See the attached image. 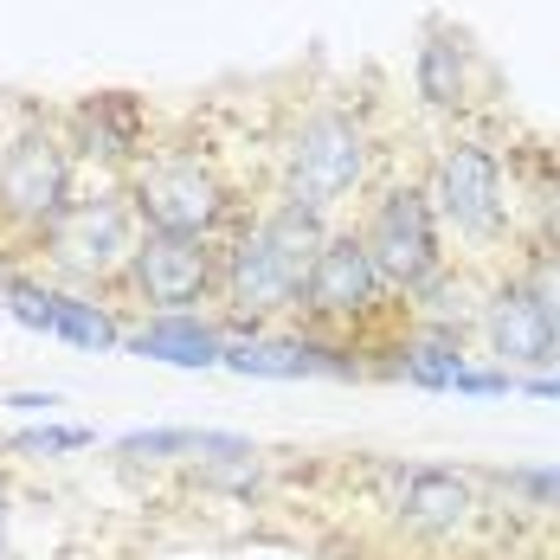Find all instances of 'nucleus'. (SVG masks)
Returning <instances> with one entry per match:
<instances>
[{
  "label": "nucleus",
  "mask_w": 560,
  "mask_h": 560,
  "mask_svg": "<svg viewBox=\"0 0 560 560\" xmlns=\"http://www.w3.org/2000/svg\"><path fill=\"white\" fill-rule=\"evenodd\" d=\"M0 406H13V412H52V406H65V393H7V399H0Z\"/></svg>",
  "instance_id": "23"
},
{
  "label": "nucleus",
  "mask_w": 560,
  "mask_h": 560,
  "mask_svg": "<svg viewBox=\"0 0 560 560\" xmlns=\"http://www.w3.org/2000/svg\"><path fill=\"white\" fill-rule=\"evenodd\" d=\"M225 323L213 316H142L122 354H142V361H168V368H225Z\"/></svg>",
  "instance_id": "15"
},
{
  "label": "nucleus",
  "mask_w": 560,
  "mask_h": 560,
  "mask_svg": "<svg viewBox=\"0 0 560 560\" xmlns=\"http://www.w3.org/2000/svg\"><path fill=\"white\" fill-rule=\"evenodd\" d=\"M432 213L445 225V245H464L470 258L497 252L509 232V168L503 149L483 136H445L425 168Z\"/></svg>",
  "instance_id": "5"
},
{
  "label": "nucleus",
  "mask_w": 560,
  "mask_h": 560,
  "mask_svg": "<svg viewBox=\"0 0 560 560\" xmlns=\"http://www.w3.org/2000/svg\"><path fill=\"white\" fill-rule=\"evenodd\" d=\"M477 483H497L528 509H560V464H515V470H483Z\"/></svg>",
  "instance_id": "19"
},
{
  "label": "nucleus",
  "mask_w": 560,
  "mask_h": 560,
  "mask_svg": "<svg viewBox=\"0 0 560 560\" xmlns=\"http://www.w3.org/2000/svg\"><path fill=\"white\" fill-rule=\"evenodd\" d=\"M13 451H26V457H71V451H91L97 445V432L91 425H20L13 439H7Z\"/></svg>",
  "instance_id": "20"
},
{
  "label": "nucleus",
  "mask_w": 560,
  "mask_h": 560,
  "mask_svg": "<svg viewBox=\"0 0 560 560\" xmlns=\"http://www.w3.org/2000/svg\"><path fill=\"white\" fill-rule=\"evenodd\" d=\"M58 129H65L78 168H97L110 180H129L155 155V122H149L136 91H91L58 116Z\"/></svg>",
  "instance_id": "10"
},
{
  "label": "nucleus",
  "mask_w": 560,
  "mask_h": 560,
  "mask_svg": "<svg viewBox=\"0 0 560 560\" xmlns=\"http://www.w3.org/2000/svg\"><path fill=\"white\" fill-rule=\"evenodd\" d=\"M464 368H470L464 341H445V336H406L399 341V361H387L393 381H406L419 393H451Z\"/></svg>",
  "instance_id": "17"
},
{
  "label": "nucleus",
  "mask_w": 560,
  "mask_h": 560,
  "mask_svg": "<svg viewBox=\"0 0 560 560\" xmlns=\"http://www.w3.org/2000/svg\"><path fill=\"white\" fill-rule=\"evenodd\" d=\"M515 387H522V381H515L509 368H464L451 393H457V399H509Z\"/></svg>",
  "instance_id": "22"
},
{
  "label": "nucleus",
  "mask_w": 560,
  "mask_h": 560,
  "mask_svg": "<svg viewBox=\"0 0 560 560\" xmlns=\"http://www.w3.org/2000/svg\"><path fill=\"white\" fill-rule=\"evenodd\" d=\"M393 303H406V296L381 278V265H374V252L361 245V232H354V225H336L329 245H323V258H316L310 278H303L296 316H303V329H316V336H354V329H374L381 316H393Z\"/></svg>",
  "instance_id": "8"
},
{
  "label": "nucleus",
  "mask_w": 560,
  "mask_h": 560,
  "mask_svg": "<svg viewBox=\"0 0 560 560\" xmlns=\"http://www.w3.org/2000/svg\"><path fill=\"white\" fill-rule=\"evenodd\" d=\"M412 97L425 116H457L477 97V46L451 26V20H425L419 52H412Z\"/></svg>",
  "instance_id": "14"
},
{
  "label": "nucleus",
  "mask_w": 560,
  "mask_h": 560,
  "mask_svg": "<svg viewBox=\"0 0 560 560\" xmlns=\"http://www.w3.org/2000/svg\"><path fill=\"white\" fill-rule=\"evenodd\" d=\"M329 232H336L329 213H310V207H290V200H271L258 220L232 225V238L220 245V323H225V336L245 341V336H265L283 316H296L303 278L323 258Z\"/></svg>",
  "instance_id": "1"
},
{
  "label": "nucleus",
  "mask_w": 560,
  "mask_h": 560,
  "mask_svg": "<svg viewBox=\"0 0 560 560\" xmlns=\"http://www.w3.org/2000/svg\"><path fill=\"white\" fill-rule=\"evenodd\" d=\"M393 483V515H399V528L406 535H419V541H451V535H464L470 522H477V477L470 470H451V464H399L387 470Z\"/></svg>",
  "instance_id": "11"
},
{
  "label": "nucleus",
  "mask_w": 560,
  "mask_h": 560,
  "mask_svg": "<svg viewBox=\"0 0 560 560\" xmlns=\"http://www.w3.org/2000/svg\"><path fill=\"white\" fill-rule=\"evenodd\" d=\"M136 245H142V220H136L122 180L78 187V200H71V207L33 238L46 278L65 283V290H97V296L122 283L129 258H136Z\"/></svg>",
  "instance_id": "3"
},
{
  "label": "nucleus",
  "mask_w": 560,
  "mask_h": 560,
  "mask_svg": "<svg viewBox=\"0 0 560 560\" xmlns=\"http://www.w3.org/2000/svg\"><path fill=\"white\" fill-rule=\"evenodd\" d=\"M483 341H490V354L503 361L515 381H535V374H548L560 361V329L541 316V303H535V290L522 278H503L490 283V296H483Z\"/></svg>",
  "instance_id": "12"
},
{
  "label": "nucleus",
  "mask_w": 560,
  "mask_h": 560,
  "mask_svg": "<svg viewBox=\"0 0 560 560\" xmlns=\"http://www.w3.org/2000/svg\"><path fill=\"white\" fill-rule=\"evenodd\" d=\"M78 200V155L58 122H13L0 136V232L39 238Z\"/></svg>",
  "instance_id": "6"
},
{
  "label": "nucleus",
  "mask_w": 560,
  "mask_h": 560,
  "mask_svg": "<svg viewBox=\"0 0 560 560\" xmlns=\"http://www.w3.org/2000/svg\"><path fill=\"white\" fill-rule=\"evenodd\" d=\"M374 155L381 149H374L368 110L348 97H316L278 142V200L310 207V213H336L348 194L368 187Z\"/></svg>",
  "instance_id": "2"
},
{
  "label": "nucleus",
  "mask_w": 560,
  "mask_h": 560,
  "mask_svg": "<svg viewBox=\"0 0 560 560\" xmlns=\"http://www.w3.org/2000/svg\"><path fill=\"white\" fill-rule=\"evenodd\" d=\"M225 368L245 381H361L368 368L354 361V348H341L336 336H245L225 348Z\"/></svg>",
  "instance_id": "13"
},
{
  "label": "nucleus",
  "mask_w": 560,
  "mask_h": 560,
  "mask_svg": "<svg viewBox=\"0 0 560 560\" xmlns=\"http://www.w3.org/2000/svg\"><path fill=\"white\" fill-rule=\"evenodd\" d=\"M361 245L374 252L381 278L399 290V296H419L425 283H439L451 271V252H445V225L432 213V194L425 180H387L368 213H361Z\"/></svg>",
  "instance_id": "7"
},
{
  "label": "nucleus",
  "mask_w": 560,
  "mask_h": 560,
  "mask_svg": "<svg viewBox=\"0 0 560 560\" xmlns=\"http://www.w3.org/2000/svg\"><path fill=\"white\" fill-rule=\"evenodd\" d=\"M7 535H13V490L0 483V548H7Z\"/></svg>",
  "instance_id": "25"
},
{
  "label": "nucleus",
  "mask_w": 560,
  "mask_h": 560,
  "mask_svg": "<svg viewBox=\"0 0 560 560\" xmlns=\"http://www.w3.org/2000/svg\"><path fill=\"white\" fill-rule=\"evenodd\" d=\"M522 283L535 290V303H541V316H548V323L560 329V252H541V258H535V265L522 271Z\"/></svg>",
  "instance_id": "21"
},
{
  "label": "nucleus",
  "mask_w": 560,
  "mask_h": 560,
  "mask_svg": "<svg viewBox=\"0 0 560 560\" xmlns=\"http://www.w3.org/2000/svg\"><path fill=\"white\" fill-rule=\"evenodd\" d=\"M0 560H20V555H13V548H0Z\"/></svg>",
  "instance_id": "26"
},
{
  "label": "nucleus",
  "mask_w": 560,
  "mask_h": 560,
  "mask_svg": "<svg viewBox=\"0 0 560 560\" xmlns=\"http://www.w3.org/2000/svg\"><path fill=\"white\" fill-rule=\"evenodd\" d=\"M142 232H180V238H220L238 225V194L220 162L194 142H155V155L122 180Z\"/></svg>",
  "instance_id": "4"
},
{
  "label": "nucleus",
  "mask_w": 560,
  "mask_h": 560,
  "mask_svg": "<svg viewBox=\"0 0 560 560\" xmlns=\"http://www.w3.org/2000/svg\"><path fill=\"white\" fill-rule=\"evenodd\" d=\"M52 341L84 348V354H116V348L129 341V329L116 323V310L97 296V290H65V283H58V296H52Z\"/></svg>",
  "instance_id": "16"
},
{
  "label": "nucleus",
  "mask_w": 560,
  "mask_h": 560,
  "mask_svg": "<svg viewBox=\"0 0 560 560\" xmlns=\"http://www.w3.org/2000/svg\"><path fill=\"white\" fill-rule=\"evenodd\" d=\"M116 290L142 316H207L220 303V238L142 232V245H136Z\"/></svg>",
  "instance_id": "9"
},
{
  "label": "nucleus",
  "mask_w": 560,
  "mask_h": 560,
  "mask_svg": "<svg viewBox=\"0 0 560 560\" xmlns=\"http://www.w3.org/2000/svg\"><path fill=\"white\" fill-rule=\"evenodd\" d=\"M194 451H200V432H187V425H149V432L116 439V457H129V464H187Z\"/></svg>",
  "instance_id": "18"
},
{
  "label": "nucleus",
  "mask_w": 560,
  "mask_h": 560,
  "mask_svg": "<svg viewBox=\"0 0 560 560\" xmlns=\"http://www.w3.org/2000/svg\"><path fill=\"white\" fill-rule=\"evenodd\" d=\"M515 393H528V399H560V374H535V381H522Z\"/></svg>",
  "instance_id": "24"
}]
</instances>
